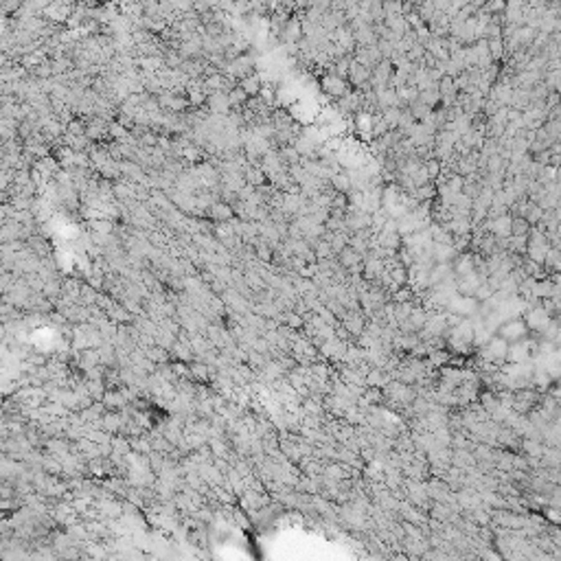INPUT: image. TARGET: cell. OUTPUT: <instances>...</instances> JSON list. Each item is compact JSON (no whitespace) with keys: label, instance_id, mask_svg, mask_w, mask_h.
<instances>
[{"label":"cell","instance_id":"cell-5","mask_svg":"<svg viewBox=\"0 0 561 561\" xmlns=\"http://www.w3.org/2000/svg\"><path fill=\"white\" fill-rule=\"evenodd\" d=\"M322 88H325L329 95H333V97H342L347 92V83L342 81L338 75H329V77L322 79Z\"/></svg>","mask_w":561,"mask_h":561},{"label":"cell","instance_id":"cell-1","mask_svg":"<svg viewBox=\"0 0 561 561\" xmlns=\"http://www.w3.org/2000/svg\"><path fill=\"white\" fill-rule=\"evenodd\" d=\"M526 333H529V327H526V322H524V320H520V318H513V320L504 322V325L500 327V333H498V335L511 344V342H520V340H524V338H526Z\"/></svg>","mask_w":561,"mask_h":561},{"label":"cell","instance_id":"cell-10","mask_svg":"<svg viewBox=\"0 0 561 561\" xmlns=\"http://www.w3.org/2000/svg\"><path fill=\"white\" fill-rule=\"evenodd\" d=\"M371 121H373V118H371V116H366V114H362V116H360V130H362V132H366V130H368V132H371V127H373V123H371Z\"/></svg>","mask_w":561,"mask_h":561},{"label":"cell","instance_id":"cell-7","mask_svg":"<svg viewBox=\"0 0 561 561\" xmlns=\"http://www.w3.org/2000/svg\"><path fill=\"white\" fill-rule=\"evenodd\" d=\"M493 233L496 235H511V217H506V215H502V217H498L496 222H493Z\"/></svg>","mask_w":561,"mask_h":561},{"label":"cell","instance_id":"cell-4","mask_svg":"<svg viewBox=\"0 0 561 561\" xmlns=\"http://www.w3.org/2000/svg\"><path fill=\"white\" fill-rule=\"evenodd\" d=\"M526 327L529 329H537V331H544L548 327V314L544 309H533V312L526 314Z\"/></svg>","mask_w":561,"mask_h":561},{"label":"cell","instance_id":"cell-8","mask_svg":"<svg viewBox=\"0 0 561 561\" xmlns=\"http://www.w3.org/2000/svg\"><path fill=\"white\" fill-rule=\"evenodd\" d=\"M511 233L515 237H526V233H529V222L522 220V217L511 220Z\"/></svg>","mask_w":561,"mask_h":561},{"label":"cell","instance_id":"cell-3","mask_svg":"<svg viewBox=\"0 0 561 561\" xmlns=\"http://www.w3.org/2000/svg\"><path fill=\"white\" fill-rule=\"evenodd\" d=\"M454 300H450V309L452 312H456V316H469L473 309H476V300H473V296H463V298H456V296H452Z\"/></svg>","mask_w":561,"mask_h":561},{"label":"cell","instance_id":"cell-2","mask_svg":"<svg viewBox=\"0 0 561 561\" xmlns=\"http://www.w3.org/2000/svg\"><path fill=\"white\" fill-rule=\"evenodd\" d=\"M506 353H509V342L502 340L500 335L491 338L489 342H487V347H485V355L489 360H504Z\"/></svg>","mask_w":561,"mask_h":561},{"label":"cell","instance_id":"cell-6","mask_svg":"<svg viewBox=\"0 0 561 561\" xmlns=\"http://www.w3.org/2000/svg\"><path fill=\"white\" fill-rule=\"evenodd\" d=\"M281 35L285 37L287 42L298 39V35H300V22H298V20H287V24H285V29L281 31Z\"/></svg>","mask_w":561,"mask_h":561},{"label":"cell","instance_id":"cell-11","mask_svg":"<svg viewBox=\"0 0 561 561\" xmlns=\"http://www.w3.org/2000/svg\"><path fill=\"white\" fill-rule=\"evenodd\" d=\"M427 171H430V176H437V171H439V162H427Z\"/></svg>","mask_w":561,"mask_h":561},{"label":"cell","instance_id":"cell-9","mask_svg":"<svg viewBox=\"0 0 561 561\" xmlns=\"http://www.w3.org/2000/svg\"><path fill=\"white\" fill-rule=\"evenodd\" d=\"M427 112H430V105H425L423 101H419V103L412 105V116H414V118H423Z\"/></svg>","mask_w":561,"mask_h":561}]
</instances>
